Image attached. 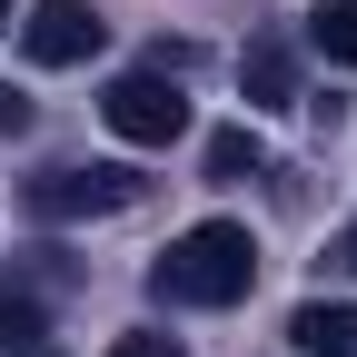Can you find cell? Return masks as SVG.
<instances>
[{
	"label": "cell",
	"instance_id": "cell-3",
	"mask_svg": "<svg viewBox=\"0 0 357 357\" xmlns=\"http://www.w3.org/2000/svg\"><path fill=\"white\" fill-rule=\"evenodd\" d=\"M100 119L119 129L129 149H169L178 129H189V100H178V79H169V70H119V79H109V100H100Z\"/></svg>",
	"mask_w": 357,
	"mask_h": 357
},
{
	"label": "cell",
	"instance_id": "cell-7",
	"mask_svg": "<svg viewBox=\"0 0 357 357\" xmlns=\"http://www.w3.org/2000/svg\"><path fill=\"white\" fill-rule=\"evenodd\" d=\"M307 50L357 70V0H318V10H307Z\"/></svg>",
	"mask_w": 357,
	"mask_h": 357
},
{
	"label": "cell",
	"instance_id": "cell-6",
	"mask_svg": "<svg viewBox=\"0 0 357 357\" xmlns=\"http://www.w3.org/2000/svg\"><path fill=\"white\" fill-rule=\"evenodd\" d=\"M238 79H248V100H258V109H278V100H298V60L278 50V40H258V50L238 60Z\"/></svg>",
	"mask_w": 357,
	"mask_h": 357
},
{
	"label": "cell",
	"instance_id": "cell-14",
	"mask_svg": "<svg viewBox=\"0 0 357 357\" xmlns=\"http://www.w3.org/2000/svg\"><path fill=\"white\" fill-rule=\"evenodd\" d=\"M0 30H10V0H0Z\"/></svg>",
	"mask_w": 357,
	"mask_h": 357
},
{
	"label": "cell",
	"instance_id": "cell-9",
	"mask_svg": "<svg viewBox=\"0 0 357 357\" xmlns=\"http://www.w3.org/2000/svg\"><path fill=\"white\" fill-rule=\"evenodd\" d=\"M268 159V139H258V129H218V139H208V178H248Z\"/></svg>",
	"mask_w": 357,
	"mask_h": 357
},
{
	"label": "cell",
	"instance_id": "cell-1",
	"mask_svg": "<svg viewBox=\"0 0 357 357\" xmlns=\"http://www.w3.org/2000/svg\"><path fill=\"white\" fill-rule=\"evenodd\" d=\"M258 288V238L238 218H199L189 238H169V258L149 268V298L169 307H238Z\"/></svg>",
	"mask_w": 357,
	"mask_h": 357
},
{
	"label": "cell",
	"instance_id": "cell-10",
	"mask_svg": "<svg viewBox=\"0 0 357 357\" xmlns=\"http://www.w3.org/2000/svg\"><path fill=\"white\" fill-rule=\"evenodd\" d=\"M109 357H189V347H178V337H149V328H139V337H109Z\"/></svg>",
	"mask_w": 357,
	"mask_h": 357
},
{
	"label": "cell",
	"instance_id": "cell-13",
	"mask_svg": "<svg viewBox=\"0 0 357 357\" xmlns=\"http://www.w3.org/2000/svg\"><path fill=\"white\" fill-rule=\"evenodd\" d=\"M30 357H60V347H50V337H40V347H30Z\"/></svg>",
	"mask_w": 357,
	"mask_h": 357
},
{
	"label": "cell",
	"instance_id": "cell-12",
	"mask_svg": "<svg viewBox=\"0 0 357 357\" xmlns=\"http://www.w3.org/2000/svg\"><path fill=\"white\" fill-rule=\"evenodd\" d=\"M337 268H347V278H357V218H347V238H337Z\"/></svg>",
	"mask_w": 357,
	"mask_h": 357
},
{
	"label": "cell",
	"instance_id": "cell-5",
	"mask_svg": "<svg viewBox=\"0 0 357 357\" xmlns=\"http://www.w3.org/2000/svg\"><path fill=\"white\" fill-rule=\"evenodd\" d=\"M288 347L298 357H357V307L347 298H307L298 318H288Z\"/></svg>",
	"mask_w": 357,
	"mask_h": 357
},
{
	"label": "cell",
	"instance_id": "cell-8",
	"mask_svg": "<svg viewBox=\"0 0 357 357\" xmlns=\"http://www.w3.org/2000/svg\"><path fill=\"white\" fill-rule=\"evenodd\" d=\"M30 347H40V298L0 288V357H30Z\"/></svg>",
	"mask_w": 357,
	"mask_h": 357
},
{
	"label": "cell",
	"instance_id": "cell-2",
	"mask_svg": "<svg viewBox=\"0 0 357 357\" xmlns=\"http://www.w3.org/2000/svg\"><path fill=\"white\" fill-rule=\"evenodd\" d=\"M139 189L149 178L139 169H119V159H100V169H50V178H30V218H119V208H139Z\"/></svg>",
	"mask_w": 357,
	"mask_h": 357
},
{
	"label": "cell",
	"instance_id": "cell-11",
	"mask_svg": "<svg viewBox=\"0 0 357 357\" xmlns=\"http://www.w3.org/2000/svg\"><path fill=\"white\" fill-rule=\"evenodd\" d=\"M10 129H30V100H20V89H0V139H10Z\"/></svg>",
	"mask_w": 357,
	"mask_h": 357
},
{
	"label": "cell",
	"instance_id": "cell-4",
	"mask_svg": "<svg viewBox=\"0 0 357 357\" xmlns=\"http://www.w3.org/2000/svg\"><path fill=\"white\" fill-rule=\"evenodd\" d=\"M20 40H30V60H40V70H70V60L100 50V10H89V0H30Z\"/></svg>",
	"mask_w": 357,
	"mask_h": 357
}]
</instances>
